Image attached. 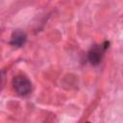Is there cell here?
Returning <instances> with one entry per match:
<instances>
[{"mask_svg":"<svg viewBox=\"0 0 123 123\" xmlns=\"http://www.w3.org/2000/svg\"><path fill=\"white\" fill-rule=\"evenodd\" d=\"M27 40V36L24 32L22 31H14L11 37V41L10 43L12 46L15 47H21L26 43Z\"/></svg>","mask_w":123,"mask_h":123,"instance_id":"obj_3","label":"cell"},{"mask_svg":"<svg viewBox=\"0 0 123 123\" xmlns=\"http://www.w3.org/2000/svg\"><path fill=\"white\" fill-rule=\"evenodd\" d=\"M109 44L110 43L108 41H105L102 44L94 45L91 47V49L87 53V59L92 65H97L101 62L102 57H103L105 51L107 50V48L109 47Z\"/></svg>","mask_w":123,"mask_h":123,"instance_id":"obj_2","label":"cell"},{"mask_svg":"<svg viewBox=\"0 0 123 123\" xmlns=\"http://www.w3.org/2000/svg\"><path fill=\"white\" fill-rule=\"evenodd\" d=\"M12 87L18 95L26 96L32 90V83L26 76L17 75L12 79Z\"/></svg>","mask_w":123,"mask_h":123,"instance_id":"obj_1","label":"cell"}]
</instances>
